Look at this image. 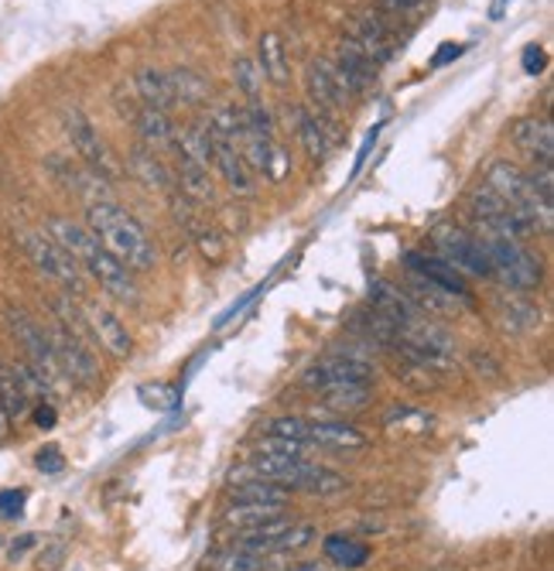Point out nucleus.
<instances>
[{
    "label": "nucleus",
    "mask_w": 554,
    "mask_h": 571,
    "mask_svg": "<svg viewBox=\"0 0 554 571\" xmlns=\"http://www.w3.org/2000/svg\"><path fill=\"white\" fill-rule=\"evenodd\" d=\"M52 236V240L79 264L82 274H89L92 280L100 284V292L120 305H137L141 302V288H137L133 274L97 240V236L89 233L86 223H76L69 216H52L49 219V229H44Z\"/></svg>",
    "instance_id": "1"
},
{
    "label": "nucleus",
    "mask_w": 554,
    "mask_h": 571,
    "mask_svg": "<svg viewBox=\"0 0 554 571\" xmlns=\"http://www.w3.org/2000/svg\"><path fill=\"white\" fill-rule=\"evenodd\" d=\"M86 226L130 274L155 270L158 250L151 244V236L141 226V219H137L133 213H127L123 206H117L110 199L89 203L86 206Z\"/></svg>",
    "instance_id": "2"
},
{
    "label": "nucleus",
    "mask_w": 554,
    "mask_h": 571,
    "mask_svg": "<svg viewBox=\"0 0 554 571\" xmlns=\"http://www.w3.org/2000/svg\"><path fill=\"white\" fill-rule=\"evenodd\" d=\"M240 475H257V480H267L288 493L295 490V493H311V496H333V493L346 490V475H339L329 465H318L305 455L254 452L247 469H240Z\"/></svg>",
    "instance_id": "3"
},
{
    "label": "nucleus",
    "mask_w": 554,
    "mask_h": 571,
    "mask_svg": "<svg viewBox=\"0 0 554 571\" xmlns=\"http://www.w3.org/2000/svg\"><path fill=\"white\" fill-rule=\"evenodd\" d=\"M486 185L503 203H511L534 226V233L537 229L551 233V226H554V199L537 193V185L527 178L524 168H517L514 161H493L489 171H486Z\"/></svg>",
    "instance_id": "4"
},
{
    "label": "nucleus",
    "mask_w": 554,
    "mask_h": 571,
    "mask_svg": "<svg viewBox=\"0 0 554 571\" xmlns=\"http://www.w3.org/2000/svg\"><path fill=\"white\" fill-rule=\"evenodd\" d=\"M4 322H8V332L14 336V343L24 353V363L31 366V373L38 376V384L44 387V394H49V397L62 394L69 387V380L59 370V360H56L52 343H49V332H44L24 308H8Z\"/></svg>",
    "instance_id": "5"
},
{
    "label": "nucleus",
    "mask_w": 554,
    "mask_h": 571,
    "mask_svg": "<svg viewBox=\"0 0 554 571\" xmlns=\"http://www.w3.org/2000/svg\"><path fill=\"white\" fill-rule=\"evenodd\" d=\"M267 435L295 442L301 449H329V452H359L366 435L346 421H308V417H277L267 424Z\"/></svg>",
    "instance_id": "6"
},
{
    "label": "nucleus",
    "mask_w": 554,
    "mask_h": 571,
    "mask_svg": "<svg viewBox=\"0 0 554 571\" xmlns=\"http://www.w3.org/2000/svg\"><path fill=\"white\" fill-rule=\"evenodd\" d=\"M21 247H24L28 260L44 277L59 284L62 295H72V298H82L86 295V274L79 270V264L44 229H24L21 233Z\"/></svg>",
    "instance_id": "7"
},
{
    "label": "nucleus",
    "mask_w": 554,
    "mask_h": 571,
    "mask_svg": "<svg viewBox=\"0 0 554 571\" xmlns=\"http://www.w3.org/2000/svg\"><path fill=\"white\" fill-rule=\"evenodd\" d=\"M493 277H499L511 292H534L541 284V260L521 244V240H506V236H479Z\"/></svg>",
    "instance_id": "8"
},
{
    "label": "nucleus",
    "mask_w": 554,
    "mask_h": 571,
    "mask_svg": "<svg viewBox=\"0 0 554 571\" xmlns=\"http://www.w3.org/2000/svg\"><path fill=\"white\" fill-rule=\"evenodd\" d=\"M49 343H52V353L59 360V370L66 373V380L72 387H82V391H92L100 384V363H97V353H92V343H86L82 336H76L72 328H66L62 322H52L49 328Z\"/></svg>",
    "instance_id": "9"
},
{
    "label": "nucleus",
    "mask_w": 554,
    "mask_h": 571,
    "mask_svg": "<svg viewBox=\"0 0 554 571\" xmlns=\"http://www.w3.org/2000/svg\"><path fill=\"white\" fill-rule=\"evenodd\" d=\"M305 92H308V110L336 137V120L349 107V92L333 72L329 59H311V66L305 69Z\"/></svg>",
    "instance_id": "10"
},
{
    "label": "nucleus",
    "mask_w": 554,
    "mask_h": 571,
    "mask_svg": "<svg viewBox=\"0 0 554 571\" xmlns=\"http://www.w3.org/2000/svg\"><path fill=\"white\" fill-rule=\"evenodd\" d=\"M346 45H353L356 52H363L369 62L377 69L387 66L397 49H400V28H394L387 18H380L377 11H363L356 18L346 21V35H343Z\"/></svg>",
    "instance_id": "11"
},
{
    "label": "nucleus",
    "mask_w": 554,
    "mask_h": 571,
    "mask_svg": "<svg viewBox=\"0 0 554 571\" xmlns=\"http://www.w3.org/2000/svg\"><path fill=\"white\" fill-rule=\"evenodd\" d=\"M469 213H473L479 233H486V236H506V240H521V244L527 236H534V226L511 203H503L489 185H479L469 196Z\"/></svg>",
    "instance_id": "12"
},
{
    "label": "nucleus",
    "mask_w": 554,
    "mask_h": 571,
    "mask_svg": "<svg viewBox=\"0 0 554 571\" xmlns=\"http://www.w3.org/2000/svg\"><path fill=\"white\" fill-rule=\"evenodd\" d=\"M62 124H66V137H69L76 158L97 178L117 181L120 178V161L110 155V148L103 145V137L97 134V127L89 124V117L82 110H66Z\"/></svg>",
    "instance_id": "13"
},
{
    "label": "nucleus",
    "mask_w": 554,
    "mask_h": 571,
    "mask_svg": "<svg viewBox=\"0 0 554 571\" xmlns=\"http://www.w3.org/2000/svg\"><path fill=\"white\" fill-rule=\"evenodd\" d=\"M377 373L366 360L359 356H326L315 366H308L301 373V387H308L311 394H326L333 387H346V384H374Z\"/></svg>",
    "instance_id": "14"
},
{
    "label": "nucleus",
    "mask_w": 554,
    "mask_h": 571,
    "mask_svg": "<svg viewBox=\"0 0 554 571\" xmlns=\"http://www.w3.org/2000/svg\"><path fill=\"white\" fill-rule=\"evenodd\" d=\"M435 247L442 254V260H448L458 274H473V277H493V267H489V257H486V247L479 236L466 233V229H452V226H442L435 233Z\"/></svg>",
    "instance_id": "15"
},
{
    "label": "nucleus",
    "mask_w": 554,
    "mask_h": 571,
    "mask_svg": "<svg viewBox=\"0 0 554 571\" xmlns=\"http://www.w3.org/2000/svg\"><path fill=\"white\" fill-rule=\"evenodd\" d=\"M82 318H86V328L92 343H100V350H107L113 360H127L133 353V336L127 322L103 302H82Z\"/></svg>",
    "instance_id": "16"
},
{
    "label": "nucleus",
    "mask_w": 554,
    "mask_h": 571,
    "mask_svg": "<svg viewBox=\"0 0 554 571\" xmlns=\"http://www.w3.org/2000/svg\"><path fill=\"white\" fill-rule=\"evenodd\" d=\"M209 155H212V168L222 175V181L234 188L237 196H254V188H257L254 171L247 168V161H244V155L234 140H226L222 134L209 130Z\"/></svg>",
    "instance_id": "17"
},
{
    "label": "nucleus",
    "mask_w": 554,
    "mask_h": 571,
    "mask_svg": "<svg viewBox=\"0 0 554 571\" xmlns=\"http://www.w3.org/2000/svg\"><path fill=\"white\" fill-rule=\"evenodd\" d=\"M404 264H407V270H410L414 277H422V280L435 284L438 292H445V295L458 298L462 305H473L466 280H462V274H458L448 260H442V257H428V254H407V257H404Z\"/></svg>",
    "instance_id": "18"
},
{
    "label": "nucleus",
    "mask_w": 554,
    "mask_h": 571,
    "mask_svg": "<svg viewBox=\"0 0 554 571\" xmlns=\"http://www.w3.org/2000/svg\"><path fill=\"white\" fill-rule=\"evenodd\" d=\"M329 66H333V72L339 76V82L346 86L349 97H359V92H366L369 86L377 82V66L369 62L363 52H356L353 45H346V41H339V49H336V56L329 59Z\"/></svg>",
    "instance_id": "19"
},
{
    "label": "nucleus",
    "mask_w": 554,
    "mask_h": 571,
    "mask_svg": "<svg viewBox=\"0 0 554 571\" xmlns=\"http://www.w3.org/2000/svg\"><path fill=\"white\" fill-rule=\"evenodd\" d=\"M514 145L541 168H551V158H554V130L544 117H531V120H521L514 127Z\"/></svg>",
    "instance_id": "20"
},
{
    "label": "nucleus",
    "mask_w": 554,
    "mask_h": 571,
    "mask_svg": "<svg viewBox=\"0 0 554 571\" xmlns=\"http://www.w3.org/2000/svg\"><path fill=\"white\" fill-rule=\"evenodd\" d=\"M295 130H298V140L305 155L318 165L329 158V148H333V134L321 127V120L308 110V107H295Z\"/></svg>",
    "instance_id": "21"
},
{
    "label": "nucleus",
    "mask_w": 554,
    "mask_h": 571,
    "mask_svg": "<svg viewBox=\"0 0 554 571\" xmlns=\"http://www.w3.org/2000/svg\"><path fill=\"white\" fill-rule=\"evenodd\" d=\"M133 127H137V134H141L145 148H151V151L175 148V124L168 120V114L151 110V107H141V110L133 114Z\"/></svg>",
    "instance_id": "22"
},
{
    "label": "nucleus",
    "mask_w": 554,
    "mask_h": 571,
    "mask_svg": "<svg viewBox=\"0 0 554 571\" xmlns=\"http://www.w3.org/2000/svg\"><path fill=\"white\" fill-rule=\"evenodd\" d=\"M281 513H285L281 503H237V500H229V506L222 510V523L226 528H237V534H240V531L260 528V523L281 516Z\"/></svg>",
    "instance_id": "23"
},
{
    "label": "nucleus",
    "mask_w": 554,
    "mask_h": 571,
    "mask_svg": "<svg viewBox=\"0 0 554 571\" xmlns=\"http://www.w3.org/2000/svg\"><path fill=\"white\" fill-rule=\"evenodd\" d=\"M137 92H141V100H145V107H151V110H161V114H168L171 107H178L175 104V89H171V79H168V72L165 69H141L137 72Z\"/></svg>",
    "instance_id": "24"
},
{
    "label": "nucleus",
    "mask_w": 554,
    "mask_h": 571,
    "mask_svg": "<svg viewBox=\"0 0 554 571\" xmlns=\"http://www.w3.org/2000/svg\"><path fill=\"white\" fill-rule=\"evenodd\" d=\"M257 66H260V76L270 79L274 86H285L288 82V56H285V41L277 38L274 31L260 35V45H257Z\"/></svg>",
    "instance_id": "25"
},
{
    "label": "nucleus",
    "mask_w": 554,
    "mask_h": 571,
    "mask_svg": "<svg viewBox=\"0 0 554 571\" xmlns=\"http://www.w3.org/2000/svg\"><path fill=\"white\" fill-rule=\"evenodd\" d=\"M130 168L137 171V178H145L151 188H158V193H175V175L161 165V158L151 148H137Z\"/></svg>",
    "instance_id": "26"
},
{
    "label": "nucleus",
    "mask_w": 554,
    "mask_h": 571,
    "mask_svg": "<svg viewBox=\"0 0 554 571\" xmlns=\"http://www.w3.org/2000/svg\"><path fill=\"white\" fill-rule=\"evenodd\" d=\"M374 11L380 14V18H387L394 28H400V24H418L428 11H432V4L435 0H374Z\"/></svg>",
    "instance_id": "27"
},
{
    "label": "nucleus",
    "mask_w": 554,
    "mask_h": 571,
    "mask_svg": "<svg viewBox=\"0 0 554 571\" xmlns=\"http://www.w3.org/2000/svg\"><path fill=\"white\" fill-rule=\"evenodd\" d=\"M326 558L336 564V568H363L366 561H369V548L363 544V541H353V538H346V534H333L329 541H326Z\"/></svg>",
    "instance_id": "28"
},
{
    "label": "nucleus",
    "mask_w": 554,
    "mask_h": 571,
    "mask_svg": "<svg viewBox=\"0 0 554 571\" xmlns=\"http://www.w3.org/2000/svg\"><path fill=\"white\" fill-rule=\"evenodd\" d=\"M168 79H171V89H175V104H181V107L202 104L209 97L206 79L199 72H192V69H171Z\"/></svg>",
    "instance_id": "29"
},
{
    "label": "nucleus",
    "mask_w": 554,
    "mask_h": 571,
    "mask_svg": "<svg viewBox=\"0 0 554 571\" xmlns=\"http://www.w3.org/2000/svg\"><path fill=\"white\" fill-rule=\"evenodd\" d=\"M369 394H374V384H346V387H333L326 394H318V401L333 407V411H363L369 404Z\"/></svg>",
    "instance_id": "30"
},
{
    "label": "nucleus",
    "mask_w": 554,
    "mask_h": 571,
    "mask_svg": "<svg viewBox=\"0 0 554 571\" xmlns=\"http://www.w3.org/2000/svg\"><path fill=\"white\" fill-rule=\"evenodd\" d=\"M209 568L212 571H267V561H264V554H254V551H244L234 544V548L212 554Z\"/></svg>",
    "instance_id": "31"
},
{
    "label": "nucleus",
    "mask_w": 554,
    "mask_h": 571,
    "mask_svg": "<svg viewBox=\"0 0 554 571\" xmlns=\"http://www.w3.org/2000/svg\"><path fill=\"white\" fill-rule=\"evenodd\" d=\"M234 76H237V86L244 89L247 104H260V82H264L260 66H257L254 59H240V62L234 66Z\"/></svg>",
    "instance_id": "32"
},
{
    "label": "nucleus",
    "mask_w": 554,
    "mask_h": 571,
    "mask_svg": "<svg viewBox=\"0 0 554 571\" xmlns=\"http://www.w3.org/2000/svg\"><path fill=\"white\" fill-rule=\"evenodd\" d=\"M34 465H38L44 475H56V472L66 469V459H62V452H59L56 445H49V449H41V452L34 455Z\"/></svg>",
    "instance_id": "33"
},
{
    "label": "nucleus",
    "mask_w": 554,
    "mask_h": 571,
    "mask_svg": "<svg viewBox=\"0 0 554 571\" xmlns=\"http://www.w3.org/2000/svg\"><path fill=\"white\" fill-rule=\"evenodd\" d=\"M141 394H145V404H151L158 411L175 404V391H168V387H141Z\"/></svg>",
    "instance_id": "34"
},
{
    "label": "nucleus",
    "mask_w": 554,
    "mask_h": 571,
    "mask_svg": "<svg viewBox=\"0 0 554 571\" xmlns=\"http://www.w3.org/2000/svg\"><path fill=\"white\" fill-rule=\"evenodd\" d=\"M24 506V490H4L0 493V513L4 516H21Z\"/></svg>",
    "instance_id": "35"
},
{
    "label": "nucleus",
    "mask_w": 554,
    "mask_h": 571,
    "mask_svg": "<svg viewBox=\"0 0 554 571\" xmlns=\"http://www.w3.org/2000/svg\"><path fill=\"white\" fill-rule=\"evenodd\" d=\"M31 414H34V424H38V427H56V417H59V414H56V407H52L49 401L34 404V407H31Z\"/></svg>",
    "instance_id": "36"
},
{
    "label": "nucleus",
    "mask_w": 554,
    "mask_h": 571,
    "mask_svg": "<svg viewBox=\"0 0 554 571\" xmlns=\"http://www.w3.org/2000/svg\"><path fill=\"white\" fill-rule=\"evenodd\" d=\"M524 69H527L531 76L544 72V52L537 49V45H531V49H524Z\"/></svg>",
    "instance_id": "37"
},
{
    "label": "nucleus",
    "mask_w": 554,
    "mask_h": 571,
    "mask_svg": "<svg viewBox=\"0 0 554 571\" xmlns=\"http://www.w3.org/2000/svg\"><path fill=\"white\" fill-rule=\"evenodd\" d=\"M458 56H462L458 45H445V49H438V56L432 59V66H445L448 59H458Z\"/></svg>",
    "instance_id": "38"
},
{
    "label": "nucleus",
    "mask_w": 554,
    "mask_h": 571,
    "mask_svg": "<svg viewBox=\"0 0 554 571\" xmlns=\"http://www.w3.org/2000/svg\"><path fill=\"white\" fill-rule=\"evenodd\" d=\"M11 424H14L11 414L4 411V404H0V442H8V439H11Z\"/></svg>",
    "instance_id": "39"
}]
</instances>
